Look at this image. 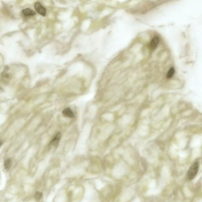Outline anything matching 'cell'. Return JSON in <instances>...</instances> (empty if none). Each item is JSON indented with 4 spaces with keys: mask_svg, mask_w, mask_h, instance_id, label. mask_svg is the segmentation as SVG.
Masks as SVG:
<instances>
[{
    "mask_svg": "<svg viewBox=\"0 0 202 202\" xmlns=\"http://www.w3.org/2000/svg\"><path fill=\"white\" fill-rule=\"evenodd\" d=\"M160 42V38L158 36H154L151 41L150 48L151 50H155L157 47Z\"/></svg>",
    "mask_w": 202,
    "mask_h": 202,
    "instance_id": "4",
    "label": "cell"
},
{
    "mask_svg": "<svg viewBox=\"0 0 202 202\" xmlns=\"http://www.w3.org/2000/svg\"><path fill=\"white\" fill-rule=\"evenodd\" d=\"M34 8L39 13L43 16H46V9L39 2H36L34 4Z\"/></svg>",
    "mask_w": 202,
    "mask_h": 202,
    "instance_id": "2",
    "label": "cell"
},
{
    "mask_svg": "<svg viewBox=\"0 0 202 202\" xmlns=\"http://www.w3.org/2000/svg\"><path fill=\"white\" fill-rule=\"evenodd\" d=\"M61 134L60 132H58L55 135V136L52 139L50 143V147L56 148L59 144L60 140L61 138Z\"/></svg>",
    "mask_w": 202,
    "mask_h": 202,
    "instance_id": "3",
    "label": "cell"
},
{
    "mask_svg": "<svg viewBox=\"0 0 202 202\" xmlns=\"http://www.w3.org/2000/svg\"><path fill=\"white\" fill-rule=\"evenodd\" d=\"M199 163L198 162H195L194 164L189 167L187 173V178L189 180L194 179L198 171Z\"/></svg>",
    "mask_w": 202,
    "mask_h": 202,
    "instance_id": "1",
    "label": "cell"
},
{
    "mask_svg": "<svg viewBox=\"0 0 202 202\" xmlns=\"http://www.w3.org/2000/svg\"><path fill=\"white\" fill-rule=\"evenodd\" d=\"M62 114L65 117H69V118H72L75 117V114L74 113L69 107L67 108L63 111Z\"/></svg>",
    "mask_w": 202,
    "mask_h": 202,
    "instance_id": "5",
    "label": "cell"
},
{
    "mask_svg": "<svg viewBox=\"0 0 202 202\" xmlns=\"http://www.w3.org/2000/svg\"><path fill=\"white\" fill-rule=\"evenodd\" d=\"M175 72L174 68L173 67L171 68L170 69H169V70L168 71V72H167V77L168 78H171L173 75H174Z\"/></svg>",
    "mask_w": 202,
    "mask_h": 202,
    "instance_id": "9",
    "label": "cell"
},
{
    "mask_svg": "<svg viewBox=\"0 0 202 202\" xmlns=\"http://www.w3.org/2000/svg\"><path fill=\"white\" fill-rule=\"evenodd\" d=\"M1 77L2 79L6 82H7L10 79V75L6 72H4L2 73Z\"/></svg>",
    "mask_w": 202,
    "mask_h": 202,
    "instance_id": "8",
    "label": "cell"
},
{
    "mask_svg": "<svg viewBox=\"0 0 202 202\" xmlns=\"http://www.w3.org/2000/svg\"><path fill=\"white\" fill-rule=\"evenodd\" d=\"M43 194L40 192H37L36 193L35 197L37 200H40L42 197Z\"/></svg>",
    "mask_w": 202,
    "mask_h": 202,
    "instance_id": "10",
    "label": "cell"
},
{
    "mask_svg": "<svg viewBox=\"0 0 202 202\" xmlns=\"http://www.w3.org/2000/svg\"><path fill=\"white\" fill-rule=\"evenodd\" d=\"M22 13L26 17L34 16L36 14L35 11L29 8L23 9L22 11Z\"/></svg>",
    "mask_w": 202,
    "mask_h": 202,
    "instance_id": "6",
    "label": "cell"
},
{
    "mask_svg": "<svg viewBox=\"0 0 202 202\" xmlns=\"http://www.w3.org/2000/svg\"><path fill=\"white\" fill-rule=\"evenodd\" d=\"M11 165V160L10 158L7 159L5 161L4 167L6 170H8L10 169Z\"/></svg>",
    "mask_w": 202,
    "mask_h": 202,
    "instance_id": "7",
    "label": "cell"
}]
</instances>
